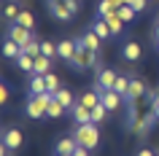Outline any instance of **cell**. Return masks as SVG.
<instances>
[{
	"instance_id": "1",
	"label": "cell",
	"mask_w": 159,
	"mask_h": 156,
	"mask_svg": "<svg viewBox=\"0 0 159 156\" xmlns=\"http://www.w3.org/2000/svg\"><path fill=\"white\" fill-rule=\"evenodd\" d=\"M51 100H54V94H49V91H43V94H27L25 113L30 116L33 121H41V118H46V113H49Z\"/></svg>"
},
{
	"instance_id": "2",
	"label": "cell",
	"mask_w": 159,
	"mask_h": 156,
	"mask_svg": "<svg viewBox=\"0 0 159 156\" xmlns=\"http://www.w3.org/2000/svg\"><path fill=\"white\" fill-rule=\"evenodd\" d=\"M73 137H75V143H78V145L89 148V151L100 145V129H97V124H94V121L78 124V127L73 129Z\"/></svg>"
},
{
	"instance_id": "3",
	"label": "cell",
	"mask_w": 159,
	"mask_h": 156,
	"mask_svg": "<svg viewBox=\"0 0 159 156\" xmlns=\"http://www.w3.org/2000/svg\"><path fill=\"white\" fill-rule=\"evenodd\" d=\"M94 57H97L94 51L78 46V49H75V57L70 59V65H73V70H78V73H86V70H92V67L97 65V59H94Z\"/></svg>"
},
{
	"instance_id": "4",
	"label": "cell",
	"mask_w": 159,
	"mask_h": 156,
	"mask_svg": "<svg viewBox=\"0 0 159 156\" xmlns=\"http://www.w3.org/2000/svg\"><path fill=\"white\" fill-rule=\"evenodd\" d=\"M46 8H49V14L54 19H59V22H70V19L75 16L67 0H46Z\"/></svg>"
},
{
	"instance_id": "5",
	"label": "cell",
	"mask_w": 159,
	"mask_h": 156,
	"mask_svg": "<svg viewBox=\"0 0 159 156\" xmlns=\"http://www.w3.org/2000/svg\"><path fill=\"white\" fill-rule=\"evenodd\" d=\"M116 70H111V67H100L97 75H94V81H97V91H105V89H113L116 86Z\"/></svg>"
},
{
	"instance_id": "6",
	"label": "cell",
	"mask_w": 159,
	"mask_h": 156,
	"mask_svg": "<svg viewBox=\"0 0 159 156\" xmlns=\"http://www.w3.org/2000/svg\"><path fill=\"white\" fill-rule=\"evenodd\" d=\"M22 143H25L22 129H16V127H6V129H3V145H6V148L19 151V148H22Z\"/></svg>"
},
{
	"instance_id": "7",
	"label": "cell",
	"mask_w": 159,
	"mask_h": 156,
	"mask_svg": "<svg viewBox=\"0 0 159 156\" xmlns=\"http://www.w3.org/2000/svg\"><path fill=\"white\" fill-rule=\"evenodd\" d=\"M132 124V132L135 135H148L151 129H154V124H157V116H154V110H148V113L143 116V118H135V121H129Z\"/></svg>"
},
{
	"instance_id": "8",
	"label": "cell",
	"mask_w": 159,
	"mask_h": 156,
	"mask_svg": "<svg viewBox=\"0 0 159 156\" xmlns=\"http://www.w3.org/2000/svg\"><path fill=\"white\" fill-rule=\"evenodd\" d=\"M8 38H11V41H16L19 46L25 49V43L33 41V30H27V27L16 25V22H11V27H8Z\"/></svg>"
},
{
	"instance_id": "9",
	"label": "cell",
	"mask_w": 159,
	"mask_h": 156,
	"mask_svg": "<svg viewBox=\"0 0 159 156\" xmlns=\"http://www.w3.org/2000/svg\"><path fill=\"white\" fill-rule=\"evenodd\" d=\"M75 49H78V43H75L73 38H62V41L57 43V59L70 62V59L75 57Z\"/></svg>"
},
{
	"instance_id": "10",
	"label": "cell",
	"mask_w": 159,
	"mask_h": 156,
	"mask_svg": "<svg viewBox=\"0 0 159 156\" xmlns=\"http://www.w3.org/2000/svg\"><path fill=\"white\" fill-rule=\"evenodd\" d=\"M140 57H143V49H140V43H138V41H127L124 46H121V59H124V62L135 65Z\"/></svg>"
},
{
	"instance_id": "11",
	"label": "cell",
	"mask_w": 159,
	"mask_h": 156,
	"mask_svg": "<svg viewBox=\"0 0 159 156\" xmlns=\"http://www.w3.org/2000/svg\"><path fill=\"white\" fill-rule=\"evenodd\" d=\"M100 102H102L105 108H108L111 113H113V110H119V108H121L124 97H121L119 91H113V89H105V91H100Z\"/></svg>"
},
{
	"instance_id": "12",
	"label": "cell",
	"mask_w": 159,
	"mask_h": 156,
	"mask_svg": "<svg viewBox=\"0 0 159 156\" xmlns=\"http://www.w3.org/2000/svg\"><path fill=\"white\" fill-rule=\"evenodd\" d=\"M67 113H70V118H73L75 124H89V121H92V108H86V105H81V102H78V100H75V105L70 108V110H67Z\"/></svg>"
},
{
	"instance_id": "13",
	"label": "cell",
	"mask_w": 159,
	"mask_h": 156,
	"mask_svg": "<svg viewBox=\"0 0 159 156\" xmlns=\"http://www.w3.org/2000/svg\"><path fill=\"white\" fill-rule=\"evenodd\" d=\"M75 43L97 54V51H100V43H102V38H100V35H97V33H94V30H89V33H84V35H81V38H75Z\"/></svg>"
},
{
	"instance_id": "14",
	"label": "cell",
	"mask_w": 159,
	"mask_h": 156,
	"mask_svg": "<svg viewBox=\"0 0 159 156\" xmlns=\"http://www.w3.org/2000/svg\"><path fill=\"white\" fill-rule=\"evenodd\" d=\"M43 91H49V86H46V75L33 73V75H30V81H27V94H43Z\"/></svg>"
},
{
	"instance_id": "15",
	"label": "cell",
	"mask_w": 159,
	"mask_h": 156,
	"mask_svg": "<svg viewBox=\"0 0 159 156\" xmlns=\"http://www.w3.org/2000/svg\"><path fill=\"white\" fill-rule=\"evenodd\" d=\"M75 137L73 135H65V137H59L57 140V145H54V154H67V156H73V151H75Z\"/></svg>"
},
{
	"instance_id": "16",
	"label": "cell",
	"mask_w": 159,
	"mask_h": 156,
	"mask_svg": "<svg viewBox=\"0 0 159 156\" xmlns=\"http://www.w3.org/2000/svg\"><path fill=\"white\" fill-rule=\"evenodd\" d=\"M14 65H16L22 73H27V75H33V73H35V57H30V54H25V51L16 57V62H14Z\"/></svg>"
},
{
	"instance_id": "17",
	"label": "cell",
	"mask_w": 159,
	"mask_h": 156,
	"mask_svg": "<svg viewBox=\"0 0 159 156\" xmlns=\"http://www.w3.org/2000/svg\"><path fill=\"white\" fill-rule=\"evenodd\" d=\"M22 51H25V49H22V46H19L16 41H11V38H6V43H3V57H6V59H11V62H16V57L22 54Z\"/></svg>"
},
{
	"instance_id": "18",
	"label": "cell",
	"mask_w": 159,
	"mask_h": 156,
	"mask_svg": "<svg viewBox=\"0 0 159 156\" xmlns=\"http://www.w3.org/2000/svg\"><path fill=\"white\" fill-rule=\"evenodd\" d=\"M102 19L108 22V27H111V33H113V35H121V33H124V25H127V22L119 16L116 11H113V14H108V16H102Z\"/></svg>"
},
{
	"instance_id": "19",
	"label": "cell",
	"mask_w": 159,
	"mask_h": 156,
	"mask_svg": "<svg viewBox=\"0 0 159 156\" xmlns=\"http://www.w3.org/2000/svg\"><path fill=\"white\" fill-rule=\"evenodd\" d=\"M51 67H54V59L51 57H46V54H38L35 57V73L46 75V73H51Z\"/></svg>"
},
{
	"instance_id": "20",
	"label": "cell",
	"mask_w": 159,
	"mask_h": 156,
	"mask_svg": "<svg viewBox=\"0 0 159 156\" xmlns=\"http://www.w3.org/2000/svg\"><path fill=\"white\" fill-rule=\"evenodd\" d=\"M92 30H94V33H97V35H100L102 41H105V38H113V33H111L108 22H105V19H102V16H97V19H94V22H92Z\"/></svg>"
},
{
	"instance_id": "21",
	"label": "cell",
	"mask_w": 159,
	"mask_h": 156,
	"mask_svg": "<svg viewBox=\"0 0 159 156\" xmlns=\"http://www.w3.org/2000/svg\"><path fill=\"white\" fill-rule=\"evenodd\" d=\"M143 94H146V83L138 81V78H132V81H129V94H127V100H135V102H138Z\"/></svg>"
},
{
	"instance_id": "22",
	"label": "cell",
	"mask_w": 159,
	"mask_h": 156,
	"mask_svg": "<svg viewBox=\"0 0 159 156\" xmlns=\"http://www.w3.org/2000/svg\"><path fill=\"white\" fill-rule=\"evenodd\" d=\"M78 102H81V105H86V108H94L97 102H100V91H97V89H89V91H84V94L78 97Z\"/></svg>"
},
{
	"instance_id": "23",
	"label": "cell",
	"mask_w": 159,
	"mask_h": 156,
	"mask_svg": "<svg viewBox=\"0 0 159 156\" xmlns=\"http://www.w3.org/2000/svg\"><path fill=\"white\" fill-rule=\"evenodd\" d=\"M54 100H57V102H62V105H65L67 110H70V108L75 105V100H73V91H70V89H65V86H62V89H59L57 94H54Z\"/></svg>"
},
{
	"instance_id": "24",
	"label": "cell",
	"mask_w": 159,
	"mask_h": 156,
	"mask_svg": "<svg viewBox=\"0 0 159 156\" xmlns=\"http://www.w3.org/2000/svg\"><path fill=\"white\" fill-rule=\"evenodd\" d=\"M67 108L62 105V102H57V100H51V105H49V113H46V118H62L65 116Z\"/></svg>"
},
{
	"instance_id": "25",
	"label": "cell",
	"mask_w": 159,
	"mask_h": 156,
	"mask_svg": "<svg viewBox=\"0 0 159 156\" xmlns=\"http://www.w3.org/2000/svg\"><path fill=\"white\" fill-rule=\"evenodd\" d=\"M129 81H132V78H127V75H119V78H116V86H113V91H119L124 100H127V94H129Z\"/></svg>"
},
{
	"instance_id": "26",
	"label": "cell",
	"mask_w": 159,
	"mask_h": 156,
	"mask_svg": "<svg viewBox=\"0 0 159 156\" xmlns=\"http://www.w3.org/2000/svg\"><path fill=\"white\" fill-rule=\"evenodd\" d=\"M46 86H49V94H57L59 89H62V83H59V75L51 70V73H46Z\"/></svg>"
},
{
	"instance_id": "27",
	"label": "cell",
	"mask_w": 159,
	"mask_h": 156,
	"mask_svg": "<svg viewBox=\"0 0 159 156\" xmlns=\"http://www.w3.org/2000/svg\"><path fill=\"white\" fill-rule=\"evenodd\" d=\"M108 113H111L108 108L102 105V102H97V105L92 108V121H94V124H102V121H105V116H108Z\"/></svg>"
},
{
	"instance_id": "28",
	"label": "cell",
	"mask_w": 159,
	"mask_h": 156,
	"mask_svg": "<svg viewBox=\"0 0 159 156\" xmlns=\"http://www.w3.org/2000/svg\"><path fill=\"white\" fill-rule=\"evenodd\" d=\"M116 8L119 6L113 0H100V3H97V16H108V14H113Z\"/></svg>"
},
{
	"instance_id": "29",
	"label": "cell",
	"mask_w": 159,
	"mask_h": 156,
	"mask_svg": "<svg viewBox=\"0 0 159 156\" xmlns=\"http://www.w3.org/2000/svg\"><path fill=\"white\" fill-rule=\"evenodd\" d=\"M16 25L27 27V30H33V27H35V16L30 14V11H19V16H16Z\"/></svg>"
},
{
	"instance_id": "30",
	"label": "cell",
	"mask_w": 159,
	"mask_h": 156,
	"mask_svg": "<svg viewBox=\"0 0 159 156\" xmlns=\"http://www.w3.org/2000/svg\"><path fill=\"white\" fill-rule=\"evenodd\" d=\"M116 14H119L121 19H124V22H132V19L138 16V11H135L132 6H119V8H116Z\"/></svg>"
},
{
	"instance_id": "31",
	"label": "cell",
	"mask_w": 159,
	"mask_h": 156,
	"mask_svg": "<svg viewBox=\"0 0 159 156\" xmlns=\"http://www.w3.org/2000/svg\"><path fill=\"white\" fill-rule=\"evenodd\" d=\"M3 16L11 19V22H16V16H19V6H16V3H6V6H3Z\"/></svg>"
},
{
	"instance_id": "32",
	"label": "cell",
	"mask_w": 159,
	"mask_h": 156,
	"mask_svg": "<svg viewBox=\"0 0 159 156\" xmlns=\"http://www.w3.org/2000/svg\"><path fill=\"white\" fill-rule=\"evenodd\" d=\"M25 54H30V57H38V54H41V41H38L35 35H33L30 43H25Z\"/></svg>"
},
{
	"instance_id": "33",
	"label": "cell",
	"mask_w": 159,
	"mask_h": 156,
	"mask_svg": "<svg viewBox=\"0 0 159 156\" xmlns=\"http://www.w3.org/2000/svg\"><path fill=\"white\" fill-rule=\"evenodd\" d=\"M41 54H46V57H57V46H54V43L51 41H41Z\"/></svg>"
},
{
	"instance_id": "34",
	"label": "cell",
	"mask_w": 159,
	"mask_h": 156,
	"mask_svg": "<svg viewBox=\"0 0 159 156\" xmlns=\"http://www.w3.org/2000/svg\"><path fill=\"white\" fill-rule=\"evenodd\" d=\"M8 86H6V83H0V105H8Z\"/></svg>"
},
{
	"instance_id": "35",
	"label": "cell",
	"mask_w": 159,
	"mask_h": 156,
	"mask_svg": "<svg viewBox=\"0 0 159 156\" xmlns=\"http://www.w3.org/2000/svg\"><path fill=\"white\" fill-rule=\"evenodd\" d=\"M129 6H132V8L138 11V14H140V11H146V6H148V0H129Z\"/></svg>"
},
{
	"instance_id": "36",
	"label": "cell",
	"mask_w": 159,
	"mask_h": 156,
	"mask_svg": "<svg viewBox=\"0 0 159 156\" xmlns=\"http://www.w3.org/2000/svg\"><path fill=\"white\" fill-rule=\"evenodd\" d=\"M73 156H89V148H84V145H75Z\"/></svg>"
},
{
	"instance_id": "37",
	"label": "cell",
	"mask_w": 159,
	"mask_h": 156,
	"mask_svg": "<svg viewBox=\"0 0 159 156\" xmlns=\"http://www.w3.org/2000/svg\"><path fill=\"white\" fill-rule=\"evenodd\" d=\"M135 156H157V151H151V148H140Z\"/></svg>"
},
{
	"instance_id": "38",
	"label": "cell",
	"mask_w": 159,
	"mask_h": 156,
	"mask_svg": "<svg viewBox=\"0 0 159 156\" xmlns=\"http://www.w3.org/2000/svg\"><path fill=\"white\" fill-rule=\"evenodd\" d=\"M151 110H154V116H157V121H159V97L151 102Z\"/></svg>"
},
{
	"instance_id": "39",
	"label": "cell",
	"mask_w": 159,
	"mask_h": 156,
	"mask_svg": "<svg viewBox=\"0 0 159 156\" xmlns=\"http://www.w3.org/2000/svg\"><path fill=\"white\" fill-rule=\"evenodd\" d=\"M154 41H159V22L154 25Z\"/></svg>"
},
{
	"instance_id": "40",
	"label": "cell",
	"mask_w": 159,
	"mask_h": 156,
	"mask_svg": "<svg viewBox=\"0 0 159 156\" xmlns=\"http://www.w3.org/2000/svg\"><path fill=\"white\" fill-rule=\"evenodd\" d=\"M116 6H129V0H113Z\"/></svg>"
},
{
	"instance_id": "41",
	"label": "cell",
	"mask_w": 159,
	"mask_h": 156,
	"mask_svg": "<svg viewBox=\"0 0 159 156\" xmlns=\"http://www.w3.org/2000/svg\"><path fill=\"white\" fill-rule=\"evenodd\" d=\"M157 51H159V41H157Z\"/></svg>"
},
{
	"instance_id": "42",
	"label": "cell",
	"mask_w": 159,
	"mask_h": 156,
	"mask_svg": "<svg viewBox=\"0 0 159 156\" xmlns=\"http://www.w3.org/2000/svg\"><path fill=\"white\" fill-rule=\"evenodd\" d=\"M57 156H67V154H57Z\"/></svg>"
},
{
	"instance_id": "43",
	"label": "cell",
	"mask_w": 159,
	"mask_h": 156,
	"mask_svg": "<svg viewBox=\"0 0 159 156\" xmlns=\"http://www.w3.org/2000/svg\"><path fill=\"white\" fill-rule=\"evenodd\" d=\"M157 22H159V19H157Z\"/></svg>"
},
{
	"instance_id": "44",
	"label": "cell",
	"mask_w": 159,
	"mask_h": 156,
	"mask_svg": "<svg viewBox=\"0 0 159 156\" xmlns=\"http://www.w3.org/2000/svg\"><path fill=\"white\" fill-rule=\"evenodd\" d=\"M157 156H159V154H157Z\"/></svg>"
}]
</instances>
